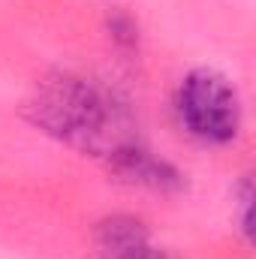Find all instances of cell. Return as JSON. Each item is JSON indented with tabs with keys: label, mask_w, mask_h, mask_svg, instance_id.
Masks as SVG:
<instances>
[{
	"label": "cell",
	"mask_w": 256,
	"mask_h": 259,
	"mask_svg": "<svg viewBox=\"0 0 256 259\" xmlns=\"http://www.w3.org/2000/svg\"><path fill=\"white\" fill-rule=\"evenodd\" d=\"M181 127L202 145H232L244 127V103L238 88L211 66L190 69L175 94Z\"/></svg>",
	"instance_id": "7a4b0ae2"
},
{
	"label": "cell",
	"mask_w": 256,
	"mask_h": 259,
	"mask_svg": "<svg viewBox=\"0 0 256 259\" xmlns=\"http://www.w3.org/2000/svg\"><path fill=\"white\" fill-rule=\"evenodd\" d=\"M97 259H175L172 250L154 244L145 220L133 214H109L94 229Z\"/></svg>",
	"instance_id": "277c9868"
},
{
	"label": "cell",
	"mask_w": 256,
	"mask_h": 259,
	"mask_svg": "<svg viewBox=\"0 0 256 259\" xmlns=\"http://www.w3.org/2000/svg\"><path fill=\"white\" fill-rule=\"evenodd\" d=\"M24 115L46 136L103 160L136 142L127 100L103 81L75 72H55L42 78L27 100Z\"/></svg>",
	"instance_id": "6da1fadb"
},
{
	"label": "cell",
	"mask_w": 256,
	"mask_h": 259,
	"mask_svg": "<svg viewBox=\"0 0 256 259\" xmlns=\"http://www.w3.org/2000/svg\"><path fill=\"white\" fill-rule=\"evenodd\" d=\"M106 163H109L112 178L127 187H139V190H151V193L163 196H178L187 190V175L175 163L142 148L139 142L118 148L112 157H106Z\"/></svg>",
	"instance_id": "3957f363"
}]
</instances>
